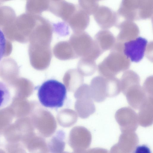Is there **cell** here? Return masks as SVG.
I'll use <instances>...</instances> for the list:
<instances>
[{
  "label": "cell",
  "mask_w": 153,
  "mask_h": 153,
  "mask_svg": "<svg viewBox=\"0 0 153 153\" xmlns=\"http://www.w3.org/2000/svg\"><path fill=\"white\" fill-rule=\"evenodd\" d=\"M66 89L62 83L54 79L44 82L39 87L37 95L41 103L50 108L62 107L66 95Z\"/></svg>",
  "instance_id": "1"
},
{
  "label": "cell",
  "mask_w": 153,
  "mask_h": 153,
  "mask_svg": "<svg viewBox=\"0 0 153 153\" xmlns=\"http://www.w3.org/2000/svg\"><path fill=\"white\" fill-rule=\"evenodd\" d=\"M77 7V5L64 0H49L48 10L67 23Z\"/></svg>",
  "instance_id": "7"
},
{
  "label": "cell",
  "mask_w": 153,
  "mask_h": 153,
  "mask_svg": "<svg viewBox=\"0 0 153 153\" xmlns=\"http://www.w3.org/2000/svg\"><path fill=\"white\" fill-rule=\"evenodd\" d=\"M4 147L7 153H27L20 143L7 144Z\"/></svg>",
  "instance_id": "20"
},
{
  "label": "cell",
  "mask_w": 153,
  "mask_h": 153,
  "mask_svg": "<svg viewBox=\"0 0 153 153\" xmlns=\"http://www.w3.org/2000/svg\"><path fill=\"white\" fill-rule=\"evenodd\" d=\"M55 56L60 60H65L77 58L69 41H60L53 48Z\"/></svg>",
  "instance_id": "15"
},
{
  "label": "cell",
  "mask_w": 153,
  "mask_h": 153,
  "mask_svg": "<svg viewBox=\"0 0 153 153\" xmlns=\"http://www.w3.org/2000/svg\"><path fill=\"white\" fill-rule=\"evenodd\" d=\"M115 119L122 127L136 128L137 126L138 116L136 113L130 107H123L116 112Z\"/></svg>",
  "instance_id": "10"
},
{
  "label": "cell",
  "mask_w": 153,
  "mask_h": 153,
  "mask_svg": "<svg viewBox=\"0 0 153 153\" xmlns=\"http://www.w3.org/2000/svg\"><path fill=\"white\" fill-rule=\"evenodd\" d=\"M6 47V39L4 33L0 29V61L5 53Z\"/></svg>",
  "instance_id": "21"
},
{
  "label": "cell",
  "mask_w": 153,
  "mask_h": 153,
  "mask_svg": "<svg viewBox=\"0 0 153 153\" xmlns=\"http://www.w3.org/2000/svg\"><path fill=\"white\" fill-rule=\"evenodd\" d=\"M147 43V39L141 37L126 42L124 44L123 53L131 61L138 62L144 57Z\"/></svg>",
  "instance_id": "5"
},
{
  "label": "cell",
  "mask_w": 153,
  "mask_h": 153,
  "mask_svg": "<svg viewBox=\"0 0 153 153\" xmlns=\"http://www.w3.org/2000/svg\"><path fill=\"white\" fill-rule=\"evenodd\" d=\"M122 92L126 96L128 104L136 110L139 109L146 96L140 82L129 85Z\"/></svg>",
  "instance_id": "9"
},
{
  "label": "cell",
  "mask_w": 153,
  "mask_h": 153,
  "mask_svg": "<svg viewBox=\"0 0 153 153\" xmlns=\"http://www.w3.org/2000/svg\"><path fill=\"white\" fill-rule=\"evenodd\" d=\"M30 56L32 65L35 69H46L49 65L52 57L51 46L32 44Z\"/></svg>",
  "instance_id": "3"
},
{
  "label": "cell",
  "mask_w": 153,
  "mask_h": 153,
  "mask_svg": "<svg viewBox=\"0 0 153 153\" xmlns=\"http://www.w3.org/2000/svg\"><path fill=\"white\" fill-rule=\"evenodd\" d=\"M88 17L85 11L79 5L73 15L67 23L70 26L74 33L83 31L88 23Z\"/></svg>",
  "instance_id": "13"
},
{
  "label": "cell",
  "mask_w": 153,
  "mask_h": 153,
  "mask_svg": "<svg viewBox=\"0 0 153 153\" xmlns=\"http://www.w3.org/2000/svg\"><path fill=\"white\" fill-rule=\"evenodd\" d=\"M35 129L38 134L44 138L50 137L55 133L57 125L54 117L48 113V115H37L32 120Z\"/></svg>",
  "instance_id": "6"
},
{
  "label": "cell",
  "mask_w": 153,
  "mask_h": 153,
  "mask_svg": "<svg viewBox=\"0 0 153 153\" xmlns=\"http://www.w3.org/2000/svg\"><path fill=\"white\" fill-rule=\"evenodd\" d=\"M24 147L29 153H50L45 139L36 133L27 141Z\"/></svg>",
  "instance_id": "14"
},
{
  "label": "cell",
  "mask_w": 153,
  "mask_h": 153,
  "mask_svg": "<svg viewBox=\"0 0 153 153\" xmlns=\"http://www.w3.org/2000/svg\"><path fill=\"white\" fill-rule=\"evenodd\" d=\"M89 88L93 100L98 103L104 101L107 97L117 96L121 91L120 80L116 77L95 76L92 79Z\"/></svg>",
  "instance_id": "2"
},
{
  "label": "cell",
  "mask_w": 153,
  "mask_h": 153,
  "mask_svg": "<svg viewBox=\"0 0 153 153\" xmlns=\"http://www.w3.org/2000/svg\"><path fill=\"white\" fill-rule=\"evenodd\" d=\"M81 90L82 101L79 115L81 118H86L95 112L96 108L89 86L84 85Z\"/></svg>",
  "instance_id": "12"
},
{
  "label": "cell",
  "mask_w": 153,
  "mask_h": 153,
  "mask_svg": "<svg viewBox=\"0 0 153 153\" xmlns=\"http://www.w3.org/2000/svg\"><path fill=\"white\" fill-rule=\"evenodd\" d=\"M65 133L59 130L52 136L48 143L50 153H62L65 146Z\"/></svg>",
  "instance_id": "16"
},
{
  "label": "cell",
  "mask_w": 153,
  "mask_h": 153,
  "mask_svg": "<svg viewBox=\"0 0 153 153\" xmlns=\"http://www.w3.org/2000/svg\"><path fill=\"white\" fill-rule=\"evenodd\" d=\"M62 153H83V152H74L71 153V152H62Z\"/></svg>",
  "instance_id": "23"
},
{
  "label": "cell",
  "mask_w": 153,
  "mask_h": 153,
  "mask_svg": "<svg viewBox=\"0 0 153 153\" xmlns=\"http://www.w3.org/2000/svg\"><path fill=\"white\" fill-rule=\"evenodd\" d=\"M49 0H36L31 3V10L37 15H40L41 13L48 10Z\"/></svg>",
  "instance_id": "19"
},
{
  "label": "cell",
  "mask_w": 153,
  "mask_h": 153,
  "mask_svg": "<svg viewBox=\"0 0 153 153\" xmlns=\"http://www.w3.org/2000/svg\"><path fill=\"white\" fill-rule=\"evenodd\" d=\"M146 94L137 114L138 121L140 125L143 126L151 124L153 117V94Z\"/></svg>",
  "instance_id": "11"
},
{
  "label": "cell",
  "mask_w": 153,
  "mask_h": 153,
  "mask_svg": "<svg viewBox=\"0 0 153 153\" xmlns=\"http://www.w3.org/2000/svg\"><path fill=\"white\" fill-rule=\"evenodd\" d=\"M12 99L10 87L5 82L0 80V109L7 106Z\"/></svg>",
  "instance_id": "17"
},
{
  "label": "cell",
  "mask_w": 153,
  "mask_h": 153,
  "mask_svg": "<svg viewBox=\"0 0 153 153\" xmlns=\"http://www.w3.org/2000/svg\"><path fill=\"white\" fill-rule=\"evenodd\" d=\"M0 153H7L3 149L0 148Z\"/></svg>",
  "instance_id": "24"
},
{
  "label": "cell",
  "mask_w": 153,
  "mask_h": 153,
  "mask_svg": "<svg viewBox=\"0 0 153 153\" xmlns=\"http://www.w3.org/2000/svg\"><path fill=\"white\" fill-rule=\"evenodd\" d=\"M78 67L80 73L86 76L93 75L96 69V65L94 63L83 58H81L79 60Z\"/></svg>",
  "instance_id": "18"
},
{
  "label": "cell",
  "mask_w": 153,
  "mask_h": 153,
  "mask_svg": "<svg viewBox=\"0 0 153 153\" xmlns=\"http://www.w3.org/2000/svg\"><path fill=\"white\" fill-rule=\"evenodd\" d=\"M68 41L77 58L87 57L90 43L87 34L82 31L74 33Z\"/></svg>",
  "instance_id": "8"
},
{
  "label": "cell",
  "mask_w": 153,
  "mask_h": 153,
  "mask_svg": "<svg viewBox=\"0 0 153 153\" xmlns=\"http://www.w3.org/2000/svg\"><path fill=\"white\" fill-rule=\"evenodd\" d=\"M91 141L90 132L85 127L76 126L71 130L68 143L74 152H82L88 147Z\"/></svg>",
  "instance_id": "4"
},
{
  "label": "cell",
  "mask_w": 153,
  "mask_h": 153,
  "mask_svg": "<svg viewBox=\"0 0 153 153\" xmlns=\"http://www.w3.org/2000/svg\"><path fill=\"white\" fill-rule=\"evenodd\" d=\"M132 153H152L150 148L146 145L142 144L137 146Z\"/></svg>",
  "instance_id": "22"
}]
</instances>
